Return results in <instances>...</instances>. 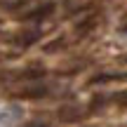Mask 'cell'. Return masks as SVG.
<instances>
[{"label":"cell","instance_id":"cell-8","mask_svg":"<svg viewBox=\"0 0 127 127\" xmlns=\"http://www.w3.org/2000/svg\"><path fill=\"white\" fill-rule=\"evenodd\" d=\"M113 101L118 106H127V92H118V94L113 96Z\"/></svg>","mask_w":127,"mask_h":127},{"label":"cell","instance_id":"cell-9","mask_svg":"<svg viewBox=\"0 0 127 127\" xmlns=\"http://www.w3.org/2000/svg\"><path fill=\"white\" fill-rule=\"evenodd\" d=\"M24 127H52L50 123H26Z\"/></svg>","mask_w":127,"mask_h":127},{"label":"cell","instance_id":"cell-2","mask_svg":"<svg viewBox=\"0 0 127 127\" xmlns=\"http://www.w3.org/2000/svg\"><path fill=\"white\" fill-rule=\"evenodd\" d=\"M82 115L85 113H80L78 106H64V108H59L57 118H59V123H75V120H80Z\"/></svg>","mask_w":127,"mask_h":127},{"label":"cell","instance_id":"cell-5","mask_svg":"<svg viewBox=\"0 0 127 127\" xmlns=\"http://www.w3.org/2000/svg\"><path fill=\"white\" fill-rule=\"evenodd\" d=\"M19 80H40V78H45V71L42 68H31V71H24L19 73Z\"/></svg>","mask_w":127,"mask_h":127},{"label":"cell","instance_id":"cell-4","mask_svg":"<svg viewBox=\"0 0 127 127\" xmlns=\"http://www.w3.org/2000/svg\"><path fill=\"white\" fill-rule=\"evenodd\" d=\"M38 38H40V31H26V33H21V38H17L14 42H19L21 47H28V45H33Z\"/></svg>","mask_w":127,"mask_h":127},{"label":"cell","instance_id":"cell-10","mask_svg":"<svg viewBox=\"0 0 127 127\" xmlns=\"http://www.w3.org/2000/svg\"><path fill=\"white\" fill-rule=\"evenodd\" d=\"M123 33H127V26H123Z\"/></svg>","mask_w":127,"mask_h":127},{"label":"cell","instance_id":"cell-1","mask_svg":"<svg viewBox=\"0 0 127 127\" xmlns=\"http://www.w3.org/2000/svg\"><path fill=\"white\" fill-rule=\"evenodd\" d=\"M54 9H57L54 2H42V5H38L35 9H31L24 19H26V21H42V19L52 17V14H54Z\"/></svg>","mask_w":127,"mask_h":127},{"label":"cell","instance_id":"cell-3","mask_svg":"<svg viewBox=\"0 0 127 127\" xmlns=\"http://www.w3.org/2000/svg\"><path fill=\"white\" fill-rule=\"evenodd\" d=\"M47 87H28L24 92H17V99H45Z\"/></svg>","mask_w":127,"mask_h":127},{"label":"cell","instance_id":"cell-7","mask_svg":"<svg viewBox=\"0 0 127 127\" xmlns=\"http://www.w3.org/2000/svg\"><path fill=\"white\" fill-rule=\"evenodd\" d=\"M104 104H106V99H104V96H94V99L90 101V113H96V111H99Z\"/></svg>","mask_w":127,"mask_h":127},{"label":"cell","instance_id":"cell-6","mask_svg":"<svg viewBox=\"0 0 127 127\" xmlns=\"http://www.w3.org/2000/svg\"><path fill=\"white\" fill-rule=\"evenodd\" d=\"M94 26H96V19L87 17L82 24H78V33H85V31H90V28H94Z\"/></svg>","mask_w":127,"mask_h":127}]
</instances>
